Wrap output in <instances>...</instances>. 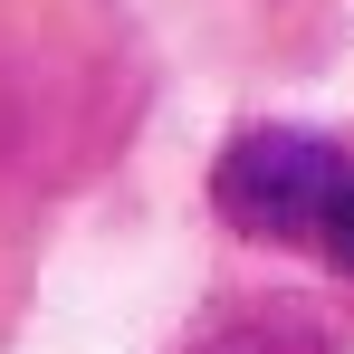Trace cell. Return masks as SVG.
Masks as SVG:
<instances>
[{"mask_svg": "<svg viewBox=\"0 0 354 354\" xmlns=\"http://www.w3.org/2000/svg\"><path fill=\"white\" fill-rule=\"evenodd\" d=\"M345 182H354V163L335 144H316L297 124H249L211 173V201L249 239H326V211H335Z\"/></svg>", "mask_w": 354, "mask_h": 354, "instance_id": "6da1fadb", "label": "cell"}, {"mask_svg": "<svg viewBox=\"0 0 354 354\" xmlns=\"http://www.w3.org/2000/svg\"><path fill=\"white\" fill-rule=\"evenodd\" d=\"M192 354H326V316L297 297H249L211 335H192Z\"/></svg>", "mask_w": 354, "mask_h": 354, "instance_id": "7a4b0ae2", "label": "cell"}, {"mask_svg": "<svg viewBox=\"0 0 354 354\" xmlns=\"http://www.w3.org/2000/svg\"><path fill=\"white\" fill-rule=\"evenodd\" d=\"M316 249H326V259H335V268L354 278V182L335 192V211H326V239H316Z\"/></svg>", "mask_w": 354, "mask_h": 354, "instance_id": "3957f363", "label": "cell"}]
</instances>
